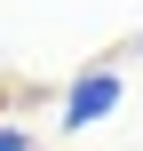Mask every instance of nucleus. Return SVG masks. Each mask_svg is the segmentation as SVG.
<instances>
[{
	"mask_svg": "<svg viewBox=\"0 0 143 151\" xmlns=\"http://www.w3.org/2000/svg\"><path fill=\"white\" fill-rule=\"evenodd\" d=\"M111 111H119V64H88V72L64 88V111H56V119L80 135V127H96V119H111Z\"/></svg>",
	"mask_w": 143,
	"mask_h": 151,
	"instance_id": "1",
	"label": "nucleus"
},
{
	"mask_svg": "<svg viewBox=\"0 0 143 151\" xmlns=\"http://www.w3.org/2000/svg\"><path fill=\"white\" fill-rule=\"evenodd\" d=\"M0 151H32V135L24 127H0Z\"/></svg>",
	"mask_w": 143,
	"mask_h": 151,
	"instance_id": "2",
	"label": "nucleus"
},
{
	"mask_svg": "<svg viewBox=\"0 0 143 151\" xmlns=\"http://www.w3.org/2000/svg\"><path fill=\"white\" fill-rule=\"evenodd\" d=\"M135 56H143V40H135Z\"/></svg>",
	"mask_w": 143,
	"mask_h": 151,
	"instance_id": "3",
	"label": "nucleus"
}]
</instances>
